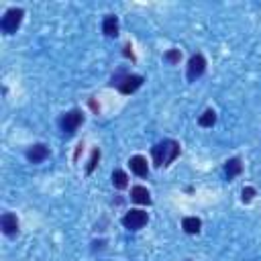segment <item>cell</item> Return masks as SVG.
<instances>
[{
    "label": "cell",
    "instance_id": "obj_18",
    "mask_svg": "<svg viewBox=\"0 0 261 261\" xmlns=\"http://www.w3.org/2000/svg\"><path fill=\"white\" fill-rule=\"evenodd\" d=\"M255 194H257L255 188H253V186H247V188H243V192H241V200H243L245 204H249V202L255 198Z\"/></svg>",
    "mask_w": 261,
    "mask_h": 261
},
{
    "label": "cell",
    "instance_id": "obj_1",
    "mask_svg": "<svg viewBox=\"0 0 261 261\" xmlns=\"http://www.w3.org/2000/svg\"><path fill=\"white\" fill-rule=\"evenodd\" d=\"M179 143L173 141V139H163L159 141L153 149H151V155H153V163L157 167H167L171 165L177 157H179Z\"/></svg>",
    "mask_w": 261,
    "mask_h": 261
},
{
    "label": "cell",
    "instance_id": "obj_16",
    "mask_svg": "<svg viewBox=\"0 0 261 261\" xmlns=\"http://www.w3.org/2000/svg\"><path fill=\"white\" fill-rule=\"evenodd\" d=\"M163 59H165L167 63L175 65V63H179L181 53H179V49H169V51H165V53H163Z\"/></svg>",
    "mask_w": 261,
    "mask_h": 261
},
{
    "label": "cell",
    "instance_id": "obj_8",
    "mask_svg": "<svg viewBox=\"0 0 261 261\" xmlns=\"http://www.w3.org/2000/svg\"><path fill=\"white\" fill-rule=\"evenodd\" d=\"M49 157V149H47V145H43V143H35V145H31L29 149H27V159L31 161V163H41V161H45Z\"/></svg>",
    "mask_w": 261,
    "mask_h": 261
},
{
    "label": "cell",
    "instance_id": "obj_5",
    "mask_svg": "<svg viewBox=\"0 0 261 261\" xmlns=\"http://www.w3.org/2000/svg\"><path fill=\"white\" fill-rule=\"evenodd\" d=\"M147 222H149V214H147L145 210H141V208H133V210H128V212L122 216V224H124L128 230H139V228H143Z\"/></svg>",
    "mask_w": 261,
    "mask_h": 261
},
{
    "label": "cell",
    "instance_id": "obj_17",
    "mask_svg": "<svg viewBox=\"0 0 261 261\" xmlns=\"http://www.w3.org/2000/svg\"><path fill=\"white\" fill-rule=\"evenodd\" d=\"M98 159H100V149H94V151H92V155H90V159H88L86 173H92V171H94V167L98 165Z\"/></svg>",
    "mask_w": 261,
    "mask_h": 261
},
{
    "label": "cell",
    "instance_id": "obj_14",
    "mask_svg": "<svg viewBox=\"0 0 261 261\" xmlns=\"http://www.w3.org/2000/svg\"><path fill=\"white\" fill-rule=\"evenodd\" d=\"M214 122H216V112H214L212 108H206V110L200 114V118H198V124L204 126V128L214 126Z\"/></svg>",
    "mask_w": 261,
    "mask_h": 261
},
{
    "label": "cell",
    "instance_id": "obj_9",
    "mask_svg": "<svg viewBox=\"0 0 261 261\" xmlns=\"http://www.w3.org/2000/svg\"><path fill=\"white\" fill-rule=\"evenodd\" d=\"M128 165H130V171L139 177H147L149 175V165H147V159L143 155H133L128 159Z\"/></svg>",
    "mask_w": 261,
    "mask_h": 261
},
{
    "label": "cell",
    "instance_id": "obj_4",
    "mask_svg": "<svg viewBox=\"0 0 261 261\" xmlns=\"http://www.w3.org/2000/svg\"><path fill=\"white\" fill-rule=\"evenodd\" d=\"M82 122H84V114H82V110H77V108L65 112V114L59 118V126H61V130L67 133V135H73V133L80 128Z\"/></svg>",
    "mask_w": 261,
    "mask_h": 261
},
{
    "label": "cell",
    "instance_id": "obj_11",
    "mask_svg": "<svg viewBox=\"0 0 261 261\" xmlns=\"http://www.w3.org/2000/svg\"><path fill=\"white\" fill-rule=\"evenodd\" d=\"M241 171H243V163H241L239 157H230V159L224 163V173H226V179H228V181L234 179L237 175H241Z\"/></svg>",
    "mask_w": 261,
    "mask_h": 261
},
{
    "label": "cell",
    "instance_id": "obj_3",
    "mask_svg": "<svg viewBox=\"0 0 261 261\" xmlns=\"http://www.w3.org/2000/svg\"><path fill=\"white\" fill-rule=\"evenodd\" d=\"M22 16H24V10L22 8H8L0 20V29L4 35H14L22 22Z\"/></svg>",
    "mask_w": 261,
    "mask_h": 261
},
{
    "label": "cell",
    "instance_id": "obj_13",
    "mask_svg": "<svg viewBox=\"0 0 261 261\" xmlns=\"http://www.w3.org/2000/svg\"><path fill=\"white\" fill-rule=\"evenodd\" d=\"M181 228L188 232V234H198L200 228H202V220L198 216H186L181 220Z\"/></svg>",
    "mask_w": 261,
    "mask_h": 261
},
{
    "label": "cell",
    "instance_id": "obj_6",
    "mask_svg": "<svg viewBox=\"0 0 261 261\" xmlns=\"http://www.w3.org/2000/svg\"><path fill=\"white\" fill-rule=\"evenodd\" d=\"M204 71H206V59H204V55H202V53L192 55L190 61H188V69H186L188 80H190V82H196Z\"/></svg>",
    "mask_w": 261,
    "mask_h": 261
},
{
    "label": "cell",
    "instance_id": "obj_19",
    "mask_svg": "<svg viewBox=\"0 0 261 261\" xmlns=\"http://www.w3.org/2000/svg\"><path fill=\"white\" fill-rule=\"evenodd\" d=\"M130 49H133V47H130V45H124V55H126V57H130V59H133V51H130Z\"/></svg>",
    "mask_w": 261,
    "mask_h": 261
},
{
    "label": "cell",
    "instance_id": "obj_10",
    "mask_svg": "<svg viewBox=\"0 0 261 261\" xmlns=\"http://www.w3.org/2000/svg\"><path fill=\"white\" fill-rule=\"evenodd\" d=\"M130 200L135 204H145L149 206L151 204V192L145 188V186H133L130 188Z\"/></svg>",
    "mask_w": 261,
    "mask_h": 261
},
{
    "label": "cell",
    "instance_id": "obj_2",
    "mask_svg": "<svg viewBox=\"0 0 261 261\" xmlns=\"http://www.w3.org/2000/svg\"><path fill=\"white\" fill-rule=\"evenodd\" d=\"M110 86H114V88H116L120 94H133L135 90H139V88L143 86V75L120 71V73L112 75V80H110Z\"/></svg>",
    "mask_w": 261,
    "mask_h": 261
},
{
    "label": "cell",
    "instance_id": "obj_15",
    "mask_svg": "<svg viewBox=\"0 0 261 261\" xmlns=\"http://www.w3.org/2000/svg\"><path fill=\"white\" fill-rule=\"evenodd\" d=\"M112 186L116 190H124L128 186V175L122 171V169H114L112 171Z\"/></svg>",
    "mask_w": 261,
    "mask_h": 261
},
{
    "label": "cell",
    "instance_id": "obj_12",
    "mask_svg": "<svg viewBox=\"0 0 261 261\" xmlns=\"http://www.w3.org/2000/svg\"><path fill=\"white\" fill-rule=\"evenodd\" d=\"M102 33L106 37H116L118 35V18L114 14H108L102 22Z\"/></svg>",
    "mask_w": 261,
    "mask_h": 261
},
{
    "label": "cell",
    "instance_id": "obj_7",
    "mask_svg": "<svg viewBox=\"0 0 261 261\" xmlns=\"http://www.w3.org/2000/svg\"><path fill=\"white\" fill-rule=\"evenodd\" d=\"M0 228H2L4 234L14 237V234L18 232V218H16V214H12V212H4V214L0 216Z\"/></svg>",
    "mask_w": 261,
    "mask_h": 261
}]
</instances>
